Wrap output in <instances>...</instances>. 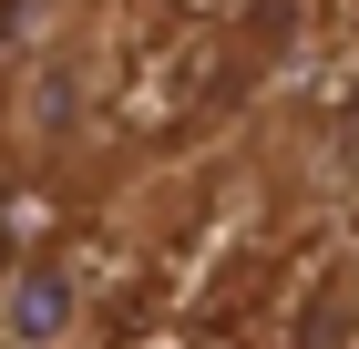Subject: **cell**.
<instances>
[{
	"mask_svg": "<svg viewBox=\"0 0 359 349\" xmlns=\"http://www.w3.org/2000/svg\"><path fill=\"white\" fill-rule=\"evenodd\" d=\"M11 124H21V144L41 164L83 154L113 124V41L103 31H52V41L21 62V82H11Z\"/></svg>",
	"mask_w": 359,
	"mask_h": 349,
	"instance_id": "cell-1",
	"label": "cell"
},
{
	"mask_svg": "<svg viewBox=\"0 0 359 349\" xmlns=\"http://www.w3.org/2000/svg\"><path fill=\"white\" fill-rule=\"evenodd\" d=\"M93 329V277L72 246H21V257H0V339L11 349H83Z\"/></svg>",
	"mask_w": 359,
	"mask_h": 349,
	"instance_id": "cell-2",
	"label": "cell"
},
{
	"mask_svg": "<svg viewBox=\"0 0 359 349\" xmlns=\"http://www.w3.org/2000/svg\"><path fill=\"white\" fill-rule=\"evenodd\" d=\"M0 349H11V339H0Z\"/></svg>",
	"mask_w": 359,
	"mask_h": 349,
	"instance_id": "cell-3",
	"label": "cell"
}]
</instances>
